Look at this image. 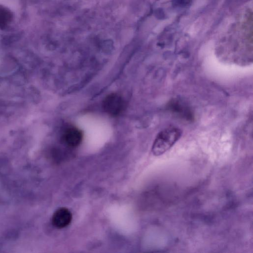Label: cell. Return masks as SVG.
<instances>
[{
  "label": "cell",
  "instance_id": "6da1fadb",
  "mask_svg": "<svg viewBox=\"0 0 253 253\" xmlns=\"http://www.w3.org/2000/svg\"><path fill=\"white\" fill-rule=\"evenodd\" d=\"M181 130L174 126H169L161 130L156 137L152 147V152L158 156L165 153L179 140Z\"/></svg>",
  "mask_w": 253,
  "mask_h": 253
},
{
  "label": "cell",
  "instance_id": "7a4b0ae2",
  "mask_svg": "<svg viewBox=\"0 0 253 253\" xmlns=\"http://www.w3.org/2000/svg\"><path fill=\"white\" fill-rule=\"evenodd\" d=\"M124 99L117 93H111L103 100L102 107L104 111L111 116H118L123 112L125 108Z\"/></svg>",
  "mask_w": 253,
  "mask_h": 253
},
{
  "label": "cell",
  "instance_id": "3957f363",
  "mask_svg": "<svg viewBox=\"0 0 253 253\" xmlns=\"http://www.w3.org/2000/svg\"><path fill=\"white\" fill-rule=\"evenodd\" d=\"M167 109L177 117L186 120L193 121L194 115L189 107L178 99L171 100L167 105Z\"/></svg>",
  "mask_w": 253,
  "mask_h": 253
},
{
  "label": "cell",
  "instance_id": "277c9868",
  "mask_svg": "<svg viewBox=\"0 0 253 253\" xmlns=\"http://www.w3.org/2000/svg\"><path fill=\"white\" fill-rule=\"evenodd\" d=\"M83 138V134L82 131L74 126L66 128L61 137L63 142L71 148L78 146L81 143Z\"/></svg>",
  "mask_w": 253,
  "mask_h": 253
},
{
  "label": "cell",
  "instance_id": "5b68a950",
  "mask_svg": "<svg viewBox=\"0 0 253 253\" xmlns=\"http://www.w3.org/2000/svg\"><path fill=\"white\" fill-rule=\"evenodd\" d=\"M72 220V214L68 209L62 207L58 209L52 216V223L57 228H63L68 226Z\"/></svg>",
  "mask_w": 253,
  "mask_h": 253
},
{
  "label": "cell",
  "instance_id": "8992f818",
  "mask_svg": "<svg viewBox=\"0 0 253 253\" xmlns=\"http://www.w3.org/2000/svg\"><path fill=\"white\" fill-rule=\"evenodd\" d=\"M13 15L11 10L6 7L0 5V29L6 28L12 20Z\"/></svg>",
  "mask_w": 253,
  "mask_h": 253
}]
</instances>
